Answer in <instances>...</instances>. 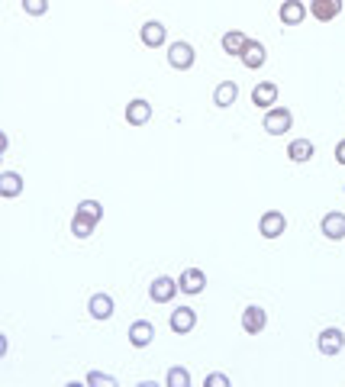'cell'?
I'll return each mask as SVG.
<instances>
[{"mask_svg":"<svg viewBox=\"0 0 345 387\" xmlns=\"http://www.w3.org/2000/svg\"><path fill=\"white\" fill-rule=\"evenodd\" d=\"M87 313H91L94 320H110L113 313H116V307H113V297L110 294H94L91 300H87Z\"/></svg>","mask_w":345,"mask_h":387,"instance_id":"obj_18","label":"cell"},{"mask_svg":"<svg viewBox=\"0 0 345 387\" xmlns=\"http://www.w3.org/2000/svg\"><path fill=\"white\" fill-rule=\"evenodd\" d=\"M342 13V0H310V16L319 23H332Z\"/></svg>","mask_w":345,"mask_h":387,"instance_id":"obj_11","label":"cell"},{"mask_svg":"<svg viewBox=\"0 0 345 387\" xmlns=\"http://www.w3.org/2000/svg\"><path fill=\"white\" fill-rule=\"evenodd\" d=\"M94 226H97V223H91V219H84V217L75 213V217H71V236H75V239H91Z\"/></svg>","mask_w":345,"mask_h":387,"instance_id":"obj_22","label":"cell"},{"mask_svg":"<svg viewBox=\"0 0 345 387\" xmlns=\"http://www.w3.org/2000/svg\"><path fill=\"white\" fill-rule=\"evenodd\" d=\"M219 45H223L226 55H236V58H239V55H242V49L248 45V36H246V33H239V29H229V33H223Z\"/></svg>","mask_w":345,"mask_h":387,"instance_id":"obj_21","label":"cell"},{"mask_svg":"<svg viewBox=\"0 0 345 387\" xmlns=\"http://www.w3.org/2000/svg\"><path fill=\"white\" fill-rule=\"evenodd\" d=\"M284 229H288V217H284L281 210H265L258 219V232L265 236V239H278V236H284Z\"/></svg>","mask_w":345,"mask_h":387,"instance_id":"obj_3","label":"cell"},{"mask_svg":"<svg viewBox=\"0 0 345 387\" xmlns=\"http://www.w3.org/2000/svg\"><path fill=\"white\" fill-rule=\"evenodd\" d=\"M307 13H310V7H307L303 0H284L281 10H278L284 26H300V23L307 20Z\"/></svg>","mask_w":345,"mask_h":387,"instance_id":"obj_8","label":"cell"},{"mask_svg":"<svg viewBox=\"0 0 345 387\" xmlns=\"http://www.w3.org/2000/svg\"><path fill=\"white\" fill-rule=\"evenodd\" d=\"M319 229H323V236H326V239H332V242L345 239V213L342 210L326 213L323 223H319Z\"/></svg>","mask_w":345,"mask_h":387,"instance_id":"obj_12","label":"cell"},{"mask_svg":"<svg viewBox=\"0 0 345 387\" xmlns=\"http://www.w3.org/2000/svg\"><path fill=\"white\" fill-rule=\"evenodd\" d=\"M252 104L258 107V110H271V107L278 104V85L275 81H261V85H255Z\"/></svg>","mask_w":345,"mask_h":387,"instance_id":"obj_14","label":"cell"},{"mask_svg":"<svg viewBox=\"0 0 345 387\" xmlns=\"http://www.w3.org/2000/svg\"><path fill=\"white\" fill-rule=\"evenodd\" d=\"M168 326H171V332H177V336H187V332H194V326H197V313H194L190 307H177V310H171Z\"/></svg>","mask_w":345,"mask_h":387,"instance_id":"obj_5","label":"cell"},{"mask_svg":"<svg viewBox=\"0 0 345 387\" xmlns=\"http://www.w3.org/2000/svg\"><path fill=\"white\" fill-rule=\"evenodd\" d=\"M177 288H181V294H204L207 288V275L200 271V268H187V271H181V281H177Z\"/></svg>","mask_w":345,"mask_h":387,"instance_id":"obj_10","label":"cell"},{"mask_svg":"<svg viewBox=\"0 0 345 387\" xmlns=\"http://www.w3.org/2000/svg\"><path fill=\"white\" fill-rule=\"evenodd\" d=\"M142 45H148V49H162L165 43H168V26L158 20H148L142 23Z\"/></svg>","mask_w":345,"mask_h":387,"instance_id":"obj_6","label":"cell"},{"mask_svg":"<svg viewBox=\"0 0 345 387\" xmlns=\"http://www.w3.org/2000/svg\"><path fill=\"white\" fill-rule=\"evenodd\" d=\"M148 120H152V104L142 100V97L129 100V104H126V123H129V126H146Z\"/></svg>","mask_w":345,"mask_h":387,"instance_id":"obj_13","label":"cell"},{"mask_svg":"<svg viewBox=\"0 0 345 387\" xmlns=\"http://www.w3.org/2000/svg\"><path fill=\"white\" fill-rule=\"evenodd\" d=\"M23 187H26L23 175H16V171H0V197H4V200L20 197Z\"/></svg>","mask_w":345,"mask_h":387,"instance_id":"obj_16","label":"cell"},{"mask_svg":"<svg viewBox=\"0 0 345 387\" xmlns=\"http://www.w3.org/2000/svg\"><path fill=\"white\" fill-rule=\"evenodd\" d=\"M336 162H339V165H345V139L336 146Z\"/></svg>","mask_w":345,"mask_h":387,"instance_id":"obj_28","label":"cell"},{"mask_svg":"<svg viewBox=\"0 0 345 387\" xmlns=\"http://www.w3.org/2000/svg\"><path fill=\"white\" fill-rule=\"evenodd\" d=\"M75 213H78V217H84V219H91V223H100V219H104V207H100L97 200H81Z\"/></svg>","mask_w":345,"mask_h":387,"instance_id":"obj_23","label":"cell"},{"mask_svg":"<svg viewBox=\"0 0 345 387\" xmlns=\"http://www.w3.org/2000/svg\"><path fill=\"white\" fill-rule=\"evenodd\" d=\"M165 384H168V387H190V371H187V368H168Z\"/></svg>","mask_w":345,"mask_h":387,"instance_id":"obj_24","label":"cell"},{"mask_svg":"<svg viewBox=\"0 0 345 387\" xmlns=\"http://www.w3.org/2000/svg\"><path fill=\"white\" fill-rule=\"evenodd\" d=\"M242 65H246V68H252V71H258L261 65L268 62V49L261 43H255V39H248V45L246 49H242Z\"/></svg>","mask_w":345,"mask_h":387,"instance_id":"obj_17","label":"cell"},{"mask_svg":"<svg viewBox=\"0 0 345 387\" xmlns=\"http://www.w3.org/2000/svg\"><path fill=\"white\" fill-rule=\"evenodd\" d=\"M317 349L323 355H339L345 349V332L339 329V326H326V329L317 336Z\"/></svg>","mask_w":345,"mask_h":387,"instance_id":"obj_4","label":"cell"},{"mask_svg":"<svg viewBox=\"0 0 345 387\" xmlns=\"http://www.w3.org/2000/svg\"><path fill=\"white\" fill-rule=\"evenodd\" d=\"M236 100H239V85H236V81H223V85H217V91H213V104H217L219 110L233 107Z\"/></svg>","mask_w":345,"mask_h":387,"instance_id":"obj_20","label":"cell"},{"mask_svg":"<svg viewBox=\"0 0 345 387\" xmlns=\"http://www.w3.org/2000/svg\"><path fill=\"white\" fill-rule=\"evenodd\" d=\"M152 339H155V326L148 323V320H136V323L129 326V345L146 349V345H152Z\"/></svg>","mask_w":345,"mask_h":387,"instance_id":"obj_15","label":"cell"},{"mask_svg":"<svg viewBox=\"0 0 345 387\" xmlns=\"http://www.w3.org/2000/svg\"><path fill=\"white\" fill-rule=\"evenodd\" d=\"M194 62H197V52H194L190 43H181V39H177V43L168 45V65L175 71H190Z\"/></svg>","mask_w":345,"mask_h":387,"instance_id":"obj_2","label":"cell"},{"mask_svg":"<svg viewBox=\"0 0 345 387\" xmlns=\"http://www.w3.org/2000/svg\"><path fill=\"white\" fill-rule=\"evenodd\" d=\"M204 384L207 387H229V378H226V374H207Z\"/></svg>","mask_w":345,"mask_h":387,"instance_id":"obj_27","label":"cell"},{"mask_svg":"<svg viewBox=\"0 0 345 387\" xmlns=\"http://www.w3.org/2000/svg\"><path fill=\"white\" fill-rule=\"evenodd\" d=\"M23 10L29 16H45L49 13V0H23Z\"/></svg>","mask_w":345,"mask_h":387,"instance_id":"obj_25","label":"cell"},{"mask_svg":"<svg viewBox=\"0 0 345 387\" xmlns=\"http://www.w3.org/2000/svg\"><path fill=\"white\" fill-rule=\"evenodd\" d=\"M87 384L91 387H116V378H113V374H104V371H91L87 374Z\"/></svg>","mask_w":345,"mask_h":387,"instance_id":"obj_26","label":"cell"},{"mask_svg":"<svg viewBox=\"0 0 345 387\" xmlns=\"http://www.w3.org/2000/svg\"><path fill=\"white\" fill-rule=\"evenodd\" d=\"M313 155H317V146H313L310 139H294L288 146V158L294 165H303V162H310Z\"/></svg>","mask_w":345,"mask_h":387,"instance_id":"obj_19","label":"cell"},{"mask_svg":"<svg viewBox=\"0 0 345 387\" xmlns=\"http://www.w3.org/2000/svg\"><path fill=\"white\" fill-rule=\"evenodd\" d=\"M265 326H268V313L258 307V303H248V307L242 310V329H246L248 336H258Z\"/></svg>","mask_w":345,"mask_h":387,"instance_id":"obj_9","label":"cell"},{"mask_svg":"<svg viewBox=\"0 0 345 387\" xmlns=\"http://www.w3.org/2000/svg\"><path fill=\"white\" fill-rule=\"evenodd\" d=\"M290 126H294V113H290L288 107H271V110H265L261 129H265L268 136H284V133H290Z\"/></svg>","mask_w":345,"mask_h":387,"instance_id":"obj_1","label":"cell"},{"mask_svg":"<svg viewBox=\"0 0 345 387\" xmlns=\"http://www.w3.org/2000/svg\"><path fill=\"white\" fill-rule=\"evenodd\" d=\"M177 290H181V288H177V281H175V278H168V275L155 278V281L148 284V297H152L155 303H171Z\"/></svg>","mask_w":345,"mask_h":387,"instance_id":"obj_7","label":"cell"}]
</instances>
